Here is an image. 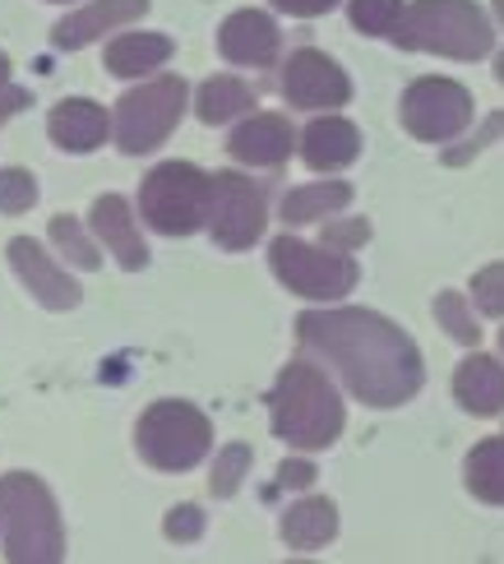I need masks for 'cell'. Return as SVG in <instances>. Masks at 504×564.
Wrapping results in <instances>:
<instances>
[{
    "label": "cell",
    "instance_id": "cell-27",
    "mask_svg": "<svg viewBox=\"0 0 504 564\" xmlns=\"http://www.w3.org/2000/svg\"><path fill=\"white\" fill-rule=\"evenodd\" d=\"M436 319H440V328L453 343H468V347L482 343V328H476V319H472V311L463 305L459 292H440L436 296Z\"/></svg>",
    "mask_w": 504,
    "mask_h": 564
},
{
    "label": "cell",
    "instance_id": "cell-28",
    "mask_svg": "<svg viewBox=\"0 0 504 564\" xmlns=\"http://www.w3.org/2000/svg\"><path fill=\"white\" fill-rule=\"evenodd\" d=\"M246 473H250V449H246V444H232V449H223V458L213 463L208 490H213L218 500H227V496H236V490H242Z\"/></svg>",
    "mask_w": 504,
    "mask_h": 564
},
{
    "label": "cell",
    "instance_id": "cell-25",
    "mask_svg": "<svg viewBox=\"0 0 504 564\" xmlns=\"http://www.w3.org/2000/svg\"><path fill=\"white\" fill-rule=\"evenodd\" d=\"M52 241H56V250L65 254L75 269H84V273H93V269H103V254H98V246H93L88 237H84V227L69 218V214H61V218H52Z\"/></svg>",
    "mask_w": 504,
    "mask_h": 564
},
{
    "label": "cell",
    "instance_id": "cell-24",
    "mask_svg": "<svg viewBox=\"0 0 504 564\" xmlns=\"http://www.w3.org/2000/svg\"><path fill=\"white\" fill-rule=\"evenodd\" d=\"M463 477L482 505H504V435L476 444L463 463Z\"/></svg>",
    "mask_w": 504,
    "mask_h": 564
},
{
    "label": "cell",
    "instance_id": "cell-32",
    "mask_svg": "<svg viewBox=\"0 0 504 564\" xmlns=\"http://www.w3.org/2000/svg\"><path fill=\"white\" fill-rule=\"evenodd\" d=\"M162 532L172 536V542H195V536L204 532V509H195V505H176L172 513H167Z\"/></svg>",
    "mask_w": 504,
    "mask_h": 564
},
{
    "label": "cell",
    "instance_id": "cell-39",
    "mask_svg": "<svg viewBox=\"0 0 504 564\" xmlns=\"http://www.w3.org/2000/svg\"><path fill=\"white\" fill-rule=\"evenodd\" d=\"M500 347H504V328H500Z\"/></svg>",
    "mask_w": 504,
    "mask_h": 564
},
{
    "label": "cell",
    "instance_id": "cell-34",
    "mask_svg": "<svg viewBox=\"0 0 504 564\" xmlns=\"http://www.w3.org/2000/svg\"><path fill=\"white\" fill-rule=\"evenodd\" d=\"M282 14H297V19H315V14H329L339 0H274Z\"/></svg>",
    "mask_w": 504,
    "mask_h": 564
},
{
    "label": "cell",
    "instance_id": "cell-29",
    "mask_svg": "<svg viewBox=\"0 0 504 564\" xmlns=\"http://www.w3.org/2000/svg\"><path fill=\"white\" fill-rule=\"evenodd\" d=\"M37 204V181L33 172H23V167H6L0 172V214H29V208Z\"/></svg>",
    "mask_w": 504,
    "mask_h": 564
},
{
    "label": "cell",
    "instance_id": "cell-15",
    "mask_svg": "<svg viewBox=\"0 0 504 564\" xmlns=\"http://www.w3.org/2000/svg\"><path fill=\"white\" fill-rule=\"evenodd\" d=\"M46 130H52V139L65 149V153H93L107 144V134L116 130L111 116L103 102L93 98H65L52 107V121H46Z\"/></svg>",
    "mask_w": 504,
    "mask_h": 564
},
{
    "label": "cell",
    "instance_id": "cell-7",
    "mask_svg": "<svg viewBox=\"0 0 504 564\" xmlns=\"http://www.w3.org/2000/svg\"><path fill=\"white\" fill-rule=\"evenodd\" d=\"M185 102H190V88H185V79H176V75H158L153 84L126 93V98L116 102V116H111V126H116V149H126V153H135V158L149 153V149H158L162 139L181 126Z\"/></svg>",
    "mask_w": 504,
    "mask_h": 564
},
{
    "label": "cell",
    "instance_id": "cell-8",
    "mask_svg": "<svg viewBox=\"0 0 504 564\" xmlns=\"http://www.w3.org/2000/svg\"><path fill=\"white\" fill-rule=\"evenodd\" d=\"M269 264L287 292L310 296V301H339L356 288V260L343 250L329 246H305L297 237H278L269 241Z\"/></svg>",
    "mask_w": 504,
    "mask_h": 564
},
{
    "label": "cell",
    "instance_id": "cell-33",
    "mask_svg": "<svg viewBox=\"0 0 504 564\" xmlns=\"http://www.w3.org/2000/svg\"><path fill=\"white\" fill-rule=\"evenodd\" d=\"M278 481L292 486V490H305L310 481H315V467H310L305 458H287V463L278 467Z\"/></svg>",
    "mask_w": 504,
    "mask_h": 564
},
{
    "label": "cell",
    "instance_id": "cell-5",
    "mask_svg": "<svg viewBox=\"0 0 504 564\" xmlns=\"http://www.w3.org/2000/svg\"><path fill=\"white\" fill-rule=\"evenodd\" d=\"M213 444V426L195 403L181 398H162L135 426V449L139 458L158 467V473H190Z\"/></svg>",
    "mask_w": 504,
    "mask_h": 564
},
{
    "label": "cell",
    "instance_id": "cell-21",
    "mask_svg": "<svg viewBox=\"0 0 504 564\" xmlns=\"http://www.w3.org/2000/svg\"><path fill=\"white\" fill-rule=\"evenodd\" d=\"M167 56H172V37H162V33H121L107 42V69L116 79L149 75Z\"/></svg>",
    "mask_w": 504,
    "mask_h": 564
},
{
    "label": "cell",
    "instance_id": "cell-14",
    "mask_svg": "<svg viewBox=\"0 0 504 564\" xmlns=\"http://www.w3.org/2000/svg\"><path fill=\"white\" fill-rule=\"evenodd\" d=\"M292 149H297V134L287 126V116H250L227 139V153L236 162H250V167H282Z\"/></svg>",
    "mask_w": 504,
    "mask_h": 564
},
{
    "label": "cell",
    "instance_id": "cell-16",
    "mask_svg": "<svg viewBox=\"0 0 504 564\" xmlns=\"http://www.w3.org/2000/svg\"><path fill=\"white\" fill-rule=\"evenodd\" d=\"M297 153L305 158V167L315 172H339L347 162H356L362 153V130L343 116H320V121H310L297 139Z\"/></svg>",
    "mask_w": 504,
    "mask_h": 564
},
{
    "label": "cell",
    "instance_id": "cell-31",
    "mask_svg": "<svg viewBox=\"0 0 504 564\" xmlns=\"http://www.w3.org/2000/svg\"><path fill=\"white\" fill-rule=\"evenodd\" d=\"M366 241H371V223H362V218H347V223H329L324 227V246L329 250L352 254L356 246H366Z\"/></svg>",
    "mask_w": 504,
    "mask_h": 564
},
{
    "label": "cell",
    "instance_id": "cell-37",
    "mask_svg": "<svg viewBox=\"0 0 504 564\" xmlns=\"http://www.w3.org/2000/svg\"><path fill=\"white\" fill-rule=\"evenodd\" d=\"M495 69H500V84H504V52H500V61H495Z\"/></svg>",
    "mask_w": 504,
    "mask_h": 564
},
{
    "label": "cell",
    "instance_id": "cell-3",
    "mask_svg": "<svg viewBox=\"0 0 504 564\" xmlns=\"http://www.w3.org/2000/svg\"><path fill=\"white\" fill-rule=\"evenodd\" d=\"M0 546L10 564H56L65 555L56 500L33 473L0 477Z\"/></svg>",
    "mask_w": 504,
    "mask_h": 564
},
{
    "label": "cell",
    "instance_id": "cell-26",
    "mask_svg": "<svg viewBox=\"0 0 504 564\" xmlns=\"http://www.w3.org/2000/svg\"><path fill=\"white\" fill-rule=\"evenodd\" d=\"M403 10H407L403 0H352V6H347L352 23L362 33H371V37H394Z\"/></svg>",
    "mask_w": 504,
    "mask_h": 564
},
{
    "label": "cell",
    "instance_id": "cell-6",
    "mask_svg": "<svg viewBox=\"0 0 504 564\" xmlns=\"http://www.w3.org/2000/svg\"><path fill=\"white\" fill-rule=\"evenodd\" d=\"M208 195L213 176H204L190 162H162L139 185V208L158 237H190L208 227Z\"/></svg>",
    "mask_w": 504,
    "mask_h": 564
},
{
    "label": "cell",
    "instance_id": "cell-2",
    "mask_svg": "<svg viewBox=\"0 0 504 564\" xmlns=\"http://www.w3.org/2000/svg\"><path fill=\"white\" fill-rule=\"evenodd\" d=\"M347 416H343V398L324 380L320 366L292 361L282 366L278 389H274V435L292 449H329L343 435Z\"/></svg>",
    "mask_w": 504,
    "mask_h": 564
},
{
    "label": "cell",
    "instance_id": "cell-10",
    "mask_svg": "<svg viewBox=\"0 0 504 564\" xmlns=\"http://www.w3.org/2000/svg\"><path fill=\"white\" fill-rule=\"evenodd\" d=\"M472 121V98L463 84L453 79H417L403 93V126L407 134L426 139V144H444L459 139Z\"/></svg>",
    "mask_w": 504,
    "mask_h": 564
},
{
    "label": "cell",
    "instance_id": "cell-18",
    "mask_svg": "<svg viewBox=\"0 0 504 564\" xmlns=\"http://www.w3.org/2000/svg\"><path fill=\"white\" fill-rule=\"evenodd\" d=\"M93 231H98V241L116 254V264L121 269H143L149 264V246H143L139 227L130 218V204L121 195H103L93 204Z\"/></svg>",
    "mask_w": 504,
    "mask_h": 564
},
{
    "label": "cell",
    "instance_id": "cell-13",
    "mask_svg": "<svg viewBox=\"0 0 504 564\" xmlns=\"http://www.w3.org/2000/svg\"><path fill=\"white\" fill-rule=\"evenodd\" d=\"M149 14V0H88L84 10L65 14L56 29H52V42L61 52H79V46L98 42L103 33H121L126 23Z\"/></svg>",
    "mask_w": 504,
    "mask_h": 564
},
{
    "label": "cell",
    "instance_id": "cell-20",
    "mask_svg": "<svg viewBox=\"0 0 504 564\" xmlns=\"http://www.w3.org/2000/svg\"><path fill=\"white\" fill-rule=\"evenodd\" d=\"M333 536H339V509H333V500L310 496V500H297L292 509L282 513V542L292 551L310 555V551L329 546Z\"/></svg>",
    "mask_w": 504,
    "mask_h": 564
},
{
    "label": "cell",
    "instance_id": "cell-23",
    "mask_svg": "<svg viewBox=\"0 0 504 564\" xmlns=\"http://www.w3.org/2000/svg\"><path fill=\"white\" fill-rule=\"evenodd\" d=\"M250 107H255L250 84L232 79V75L208 79V84L200 88V98H195V111H200V121H204V126H232L236 116H246Z\"/></svg>",
    "mask_w": 504,
    "mask_h": 564
},
{
    "label": "cell",
    "instance_id": "cell-35",
    "mask_svg": "<svg viewBox=\"0 0 504 564\" xmlns=\"http://www.w3.org/2000/svg\"><path fill=\"white\" fill-rule=\"evenodd\" d=\"M33 98H29V88H0V121H10L14 111H23Z\"/></svg>",
    "mask_w": 504,
    "mask_h": 564
},
{
    "label": "cell",
    "instance_id": "cell-11",
    "mask_svg": "<svg viewBox=\"0 0 504 564\" xmlns=\"http://www.w3.org/2000/svg\"><path fill=\"white\" fill-rule=\"evenodd\" d=\"M282 98L301 111L343 107L352 98V79L339 61H329L315 46H301V52L282 65Z\"/></svg>",
    "mask_w": 504,
    "mask_h": 564
},
{
    "label": "cell",
    "instance_id": "cell-30",
    "mask_svg": "<svg viewBox=\"0 0 504 564\" xmlns=\"http://www.w3.org/2000/svg\"><path fill=\"white\" fill-rule=\"evenodd\" d=\"M472 305L491 319L504 315V264H491V269H482L472 278Z\"/></svg>",
    "mask_w": 504,
    "mask_h": 564
},
{
    "label": "cell",
    "instance_id": "cell-1",
    "mask_svg": "<svg viewBox=\"0 0 504 564\" xmlns=\"http://www.w3.org/2000/svg\"><path fill=\"white\" fill-rule=\"evenodd\" d=\"M297 338L339 370L366 408H403L426 384L417 343L375 311H310L297 319Z\"/></svg>",
    "mask_w": 504,
    "mask_h": 564
},
{
    "label": "cell",
    "instance_id": "cell-4",
    "mask_svg": "<svg viewBox=\"0 0 504 564\" xmlns=\"http://www.w3.org/2000/svg\"><path fill=\"white\" fill-rule=\"evenodd\" d=\"M491 19L472 0H417L407 6L394 42L403 52H436L453 61H482L491 52Z\"/></svg>",
    "mask_w": 504,
    "mask_h": 564
},
{
    "label": "cell",
    "instance_id": "cell-17",
    "mask_svg": "<svg viewBox=\"0 0 504 564\" xmlns=\"http://www.w3.org/2000/svg\"><path fill=\"white\" fill-rule=\"evenodd\" d=\"M218 52L232 65H274L278 56V23L264 10H236L223 33H218Z\"/></svg>",
    "mask_w": 504,
    "mask_h": 564
},
{
    "label": "cell",
    "instance_id": "cell-12",
    "mask_svg": "<svg viewBox=\"0 0 504 564\" xmlns=\"http://www.w3.org/2000/svg\"><path fill=\"white\" fill-rule=\"evenodd\" d=\"M6 254H10L14 273L23 278V288L33 292L37 305H46V311H75L79 305V282L46 260V250L33 237H14L6 246Z\"/></svg>",
    "mask_w": 504,
    "mask_h": 564
},
{
    "label": "cell",
    "instance_id": "cell-36",
    "mask_svg": "<svg viewBox=\"0 0 504 564\" xmlns=\"http://www.w3.org/2000/svg\"><path fill=\"white\" fill-rule=\"evenodd\" d=\"M0 88H10V61L0 56Z\"/></svg>",
    "mask_w": 504,
    "mask_h": 564
},
{
    "label": "cell",
    "instance_id": "cell-9",
    "mask_svg": "<svg viewBox=\"0 0 504 564\" xmlns=\"http://www.w3.org/2000/svg\"><path fill=\"white\" fill-rule=\"evenodd\" d=\"M264 185L242 172H218L208 195V231L223 250H250L264 237Z\"/></svg>",
    "mask_w": 504,
    "mask_h": 564
},
{
    "label": "cell",
    "instance_id": "cell-19",
    "mask_svg": "<svg viewBox=\"0 0 504 564\" xmlns=\"http://www.w3.org/2000/svg\"><path fill=\"white\" fill-rule=\"evenodd\" d=\"M453 398H459L472 416L504 412V366L491 357H468L453 370Z\"/></svg>",
    "mask_w": 504,
    "mask_h": 564
},
{
    "label": "cell",
    "instance_id": "cell-38",
    "mask_svg": "<svg viewBox=\"0 0 504 564\" xmlns=\"http://www.w3.org/2000/svg\"><path fill=\"white\" fill-rule=\"evenodd\" d=\"M495 14H500V23H504V0H500V6H495Z\"/></svg>",
    "mask_w": 504,
    "mask_h": 564
},
{
    "label": "cell",
    "instance_id": "cell-22",
    "mask_svg": "<svg viewBox=\"0 0 504 564\" xmlns=\"http://www.w3.org/2000/svg\"><path fill=\"white\" fill-rule=\"evenodd\" d=\"M352 204V185L343 181H320V185H301L282 199V223L287 227H301V223H320L329 214H339V208Z\"/></svg>",
    "mask_w": 504,
    "mask_h": 564
}]
</instances>
